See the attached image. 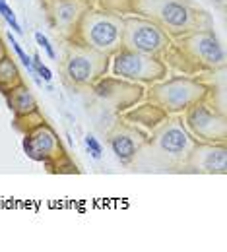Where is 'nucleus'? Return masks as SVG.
Segmentation results:
<instances>
[{"label":"nucleus","instance_id":"obj_20","mask_svg":"<svg viewBox=\"0 0 227 252\" xmlns=\"http://www.w3.org/2000/svg\"><path fill=\"white\" fill-rule=\"evenodd\" d=\"M8 41H10V45H12L14 53H16V57H18V59L22 61V64H24V66L28 68V72H30V76L33 78V82H35V84H37L39 88H43V84H45V82H43V80H41V78L37 76V72H35V68H33L32 57H30V55H26V51L22 49V45H20V43H18V41H16V39L12 37V32L8 33Z\"/></svg>","mask_w":227,"mask_h":252},{"label":"nucleus","instance_id":"obj_22","mask_svg":"<svg viewBox=\"0 0 227 252\" xmlns=\"http://www.w3.org/2000/svg\"><path fill=\"white\" fill-rule=\"evenodd\" d=\"M0 16L6 20V24L10 26V30H12L14 33H18V35L24 33L22 26H20V22H18V18H16V14H14V10L6 4V0H0Z\"/></svg>","mask_w":227,"mask_h":252},{"label":"nucleus","instance_id":"obj_1","mask_svg":"<svg viewBox=\"0 0 227 252\" xmlns=\"http://www.w3.org/2000/svg\"><path fill=\"white\" fill-rule=\"evenodd\" d=\"M195 146L196 140L189 134L181 115L167 117L148 134L146 144L140 148L132 165L140 171L181 173L185 171Z\"/></svg>","mask_w":227,"mask_h":252},{"label":"nucleus","instance_id":"obj_4","mask_svg":"<svg viewBox=\"0 0 227 252\" xmlns=\"http://www.w3.org/2000/svg\"><path fill=\"white\" fill-rule=\"evenodd\" d=\"M214 94V86L204 82L200 76H171L163 78L160 82L148 86L146 90V101L156 103L162 107L169 117L183 115L189 107H193L200 101L210 99Z\"/></svg>","mask_w":227,"mask_h":252},{"label":"nucleus","instance_id":"obj_3","mask_svg":"<svg viewBox=\"0 0 227 252\" xmlns=\"http://www.w3.org/2000/svg\"><path fill=\"white\" fill-rule=\"evenodd\" d=\"M134 14L154 20L171 39L212 28L210 16L191 0H136Z\"/></svg>","mask_w":227,"mask_h":252},{"label":"nucleus","instance_id":"obj_2","mask_svg":"<svg viewBox=\"0 0 227 252\" xmlns=\"http://www.w3.org/2000/svg\"><path fill=\"white\" fill-rule=\"evenodd\" d=\"M162 59L175 74L204 76L226 66V49L212 28L196 30L171 39Z\"/></svg>","mask_w":227,"mask_h":252},{"label":"nucleus","instance_id":"obj_27","mask_svg":"<svg viewBox=\"0 0 227 252\" xmlns=\"http://www.w3.org/2000/svg\"><path fill=\"white\" fill-rule=\"evenodd\" d=\"M212 2H214L216 6H220V8H224V6H226V0H212Z\"/></svg>","mask_w":227,"mask_h":252},{"label":"nucleus","instance_id":"obj_23","mask_svg":"<svg viewBox=\"0 0 227 252\" xmlns=\"http://www.w3.org/2000/svg\"><path fill=\"white\" fill-rule=\"evenodd\" d=\"M32 63H33L35 72H37V76H39V78H41L45 84H51V82H53V72H51V68H49L47 64H43L41 57H39V55H33Z\"/></svg>","mask_w":227,"mask_h":252},{"label":"nucleus","instance_id":"obj_24","mask_svg":"<svg viewBox=\"0 0 227 252\" xmlns=\"http://www.w3.org/2000/svg\"><path fill=\"white\" fill-rule=\"evenodd\" d=\"M84 144H86V148H88V152H90V156L94 159H101L103 158V146L99 144V140L94 136V134H88L86 138H84Z\"/></svg>","mask_w":227,"mask_h":252},{"label":"nucleus","instance_id":"obj_13","mask_svg":"<svg viewBox=\"0 0 227 252\" xmlns=\"http://www.w3.org/2000/svg\"><path fill=\"white\" fill-rule=\"evenodd\" d=\"M146 140H148L146 130L130 125L121 117L115 121V125L107 132V144H109L111 152L125 167L132 165V161L138 156L140 148L146 144Z\"/></svg>","mask_w":227,"mask_h":252},{"label":"nucleus","instance_id":"obj_25","mask_svg":"<svg viewBox=\"0 0 227 252\" xmlns=\"http://www.w3.org/2000/svg\"><path fill=\"white\" fill-rule=\"evenodd\" d=\"M33 37H35L37 45H39V47H41V49H43V51L49 55V59H51V61H57V51H55V47L51 45L49 37H47V35H43L41 32H35V35H33Z\"/></svg>","mask_w":227,"mask_h":252},{"label":"nucleus","instance_id":"obj_9","mask_svg":"<svg viewBox=\"0 0 227 252\" xmlns=\"http://www.w3.org/2000/svg\"><path fill=\"white\" fill-rule=\"evenodd\" d=\"M181 119L187 126L189 134L195 138L196 142H204V144L227 142L226 113L220 111L216 105H212L210 99L189 107L181 115Z\"/></svg>","mask_w":227,"mask_h":252},{"label":"nucleus","instance_id":"obj_10","mask_svg":"<svg viewBox=\"0 0 227 252\" xmlns=\"http://www.w3.org/2000/svg\"><path fill=\"white\" fill-rule=\"evenodd\" d=\"M94 95L105 101L117 115L129 111L130 107L138 105L146 97V88L142 84H134L119 76H101L97 82L90 88Z\"/></svg>","mask_w":227,"mask_h":252},{"label":"nucleus","instance_id":"obj_16","mask_svg":"<svg viewBox=\"0 0 227 252\" xmlns=\"http://www.w3.org/2000/svg\"><path fill=\"white\" fill-rule=\"evenodd\" d=\"M4 97H6L8 109L12 111L14 117H22V115H28V113H32L35 109H39L37 99H35V95L28 88L26 82L20 84V86H16V88H12Z\"/></svg>","mask_w":227,"mask_h":252},{"label":"nucleus","instance_id":"obj_15","mask_svg":"<svg viewBox=\"0 0 227 252\" xmlns=\"http://www.w3.org/2000/svg\"><path fill=\"white\" fill-rule=\"evenodd\" d=\"M119 117H121V119H125V121L130 123V125L138 126V128H142V130H146V132L150 134L152 130H156L158 126L162 125L169 115L163 111L162 107H158V105H156V103H152V101H144V103L140 101L138 105L130 107L129 111L121 113Z\"/></svg>","mask_w":227,"mask_h":252},{"label":"nucleus","instance_id":"obj_11","mask_svg":"<svg viewBox=\"0 0 227 252\" xmlns=\"http://www.w3.org/2000/svg\"><path fill=\"white\" fill-rule=\"evenodd\" d=\"M51 28L63 41H70L80 20L94 8V0H41Z\"/></svg>","mask_w":227,"mask_h":252},{"label":"nucleus","instance_id":"obj_18","mask_svg":"<svg viewBox=\"0 0 227 252\" xmlns=\"http://www.w3.org/2000/svg\"><path fill=\"white\" fill-rule=\"evenodd\" d=\"M94 6L117 16H127V14H134L136 0H94Z\"/></svg>","mask_w":227,"mask_h":252},{"label":"nucleus","instance_id":"obj_17","mask_svg":"<svg viewBox=\"0 0 227 252\" xmlns=\"http://www.w3.org/2000/svg\"><path fill=\"white\" fill-rule=\"evenodd\" d=\"M20 84H24L22 72H20L16 61L8 55L0 61V94L6 95L12 88H16Z\"/></svg>","mask_w":227,"mask_h":252},{"label":"nucleus","instance_id":"obj_7","mask_svg":"<svg viewBox=\"0 0 227 252\" xmlns=\"http://www.w3.org/2000/svg\"><path fill=\"white\" fill-rule=\"evenodd\" d=\"M169 45H171V37L154 20L140 14L123 16V47L125 49L162 59Z\"/></svg>","mask_w":227,"mask_h":252},{"label":"nucleus","instance_id":"obj_8","mask_svg":"<svg viewBox=\"0 0 227 252\" xmlns=\"http://www.w3.org/2000/svg\"><path fill=\"white\" fill-rule=\"evenodd\" d=\"M109 68H111L113 76L125 78L129 82L142 84V86H152V84L160 82L169 72L163 59L136 53V51H130L125 47L119 49L115 55H111Z\"/></svg>","mask_w":227,"mask_h":252},{"label":"nucleus","instance_id":"obj_5","mask_svg":"<svg viewBox=\"0 0 227 252\" xmlns=\"http://www.w3.org/2000/svg\"><path fill=\"white\" fill-rule=\"evenodd\" d=\"M70 41L111 57L123 49V16L94 6L84 14Z\"/></svg>","mask_w":227,"mask_h":252},{"label":"nucleus","instance_id":"obj_26","mask_svg":"<svg viewBox=\"0 0 227 252\" xmlns=\"http://www.w3.org/2000/svg\"><path fill=\"white\" fill-rule=\"evenodd\" d=\"M4 57H8V49H6V45H4V41L0 39V61H2Z\"/></svg>","mask_w":227,"mask_h":252},{"label":"nucleus","instance_id":"obj_12","mask_svg":"<svg viewBox=\"0 0 227 252\" xmlns=\"http://www.w3.org/2000/svg\"><path fill=\"white\" fill-rule=\"evenodd\" d=\"M24 152L26 156L33 161H39L43 165H49L57 159L66 156V148L63 146V140L59 136V132L49 125L47 121L37 128H33L32 132L24 134Z\"/></svg>","mask_w":227,"mask_h":252},{"label":"nucleus","instance_id":"obj_19","mask_svg":"<svg viewBox=\"0 0 227 252\" xmlns=\"http://www.w3.org/2000/svg\"><path fill=\"white\" fill-rule=\"evenodd\" d=\"M43 123H45V117L41 115V111H39V109H35V111L28 113V115H22V117H14V121H12V126H14V130H16V132H20V134L24 136V134L32 132L33 128H37V126L43 125Z\"/></svg>","mask_w":227,"mask_h":252},{"label":"nucleus","instance_id":"obj_21","mask_svg":"<svg viewBox=\"0 0 227 252\" xmlns=\"http://www.w3.org/2000/svg\"><path fill=\"white\" fill-rule=\"evenodd\" d=\"M45 167L53 175H80L78 165L72 161V158L68 154L63 156L61 159H57V161H53V163H49V165H45Z\"/></svg>","mask_w":227,"mask_h":252},{"label":"nucleus","instance_id":"obj_14","mask_svg":"<svg viewBox=\"0 0 227 252\" xmlns=\"http://www.w3.org/2000/svg\"><path fill=\"white\" fill-rule=\"evenodd\" d=\"M185 173L200 175H226L227 173V142L204 144L196 142L195 150L187 161Z\"/></svg>","mask_w":227,"mask_h":252},{"label":"nucleus","instance_id":"obj_6","mask_svg":"<svg viewBox=\"0 0 227 252\" xmlns=\"http://www.w3.org/2000/svg\"><path fill=\"white\" fill-rule=\"evenodd\" d=\"M111 57L88 49L80 43L65 41L61 76L70 90H88L107 74Z\"/></svg>","mask_w":227,"mask_h":252}]
</instances>
